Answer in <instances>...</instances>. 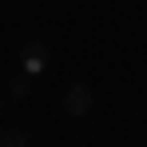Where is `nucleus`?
<instances>
[{
	"label": "nucleus",
	"instance_id": "nucleus-1",
	"mask_svg": "<svg viewBox=\"0 0 147 147\" xmlns=\"http://www.w3.org/2000/svg\"><path fill=\"white\" fill-rule=\"evenodd\" d=\"M92 99H96V96H92V88H88V84H72V88L64 92V111L80 119V115H88V111H92Z\"/></svg>",
	"mask_w": 147,
	"mask_h": 147
},
{
	"label": "nucleus",
	"instance_id": "nucleus-2",
	"mask_svg": "<svg viewBox=\"0 0 147 147\" xmlns=\"http://www.w3.org/2000/svg\"><path fill=\"white\" fill-rule=\"evenodd\" d=\"M48 64V48L40 44V40H32L24 48V72H36V68H44Z\"/></svg>",
	"mask_w": 147,
	"mask_h": 147
},
{
	"label": "nucleus",
	"instance_id": "nucleus-3",
	"mask_svg": "<svg viewBox=\"0 0 147 147\" xmlns=\"http://www.w3.org/2000/svg\"><path fill=\"white\" fill-rule=\"evenodd\" d=\"M32 92V72H16L12 76V96L20 99V96H28Z\"/></svg>",
	"mask_w": 147,
	"mask_h": 147
},
{
	"label": "nucleus",
	"instance_id": "nucleus-4",
	"mask_svg": "<svg viewBox=\"0 0 147 147\" xmlns=\"http://www.w3.org/2000/svg\"><path fill=\"white\" fill-rule=\"evenodd\" d=\"M0 147H28V135L20 131V127H12V131L0 135Z\"/></svg>",
	"mask_w": 147,
	"mask_h": 147
},
{
	"label": "nucleus",
	"instance_id": "nucleus-5",
	"mask_svg": "<svg viewBox=\"0 0 147 147\" xmlns=\"http://www.w3.org/2000/svg\"><path fill=\"white\" fill-rule=\"evenodd\" d=\"M0 111H4V99H0Z\"/></svg>",
	"mask_w": 147,
	"mask_h": 147
}]
</instances>
